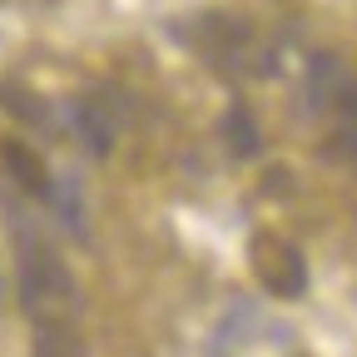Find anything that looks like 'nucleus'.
<instances>
[{
	"instance_id": "f257e3e1",
	"label": "nucleus",
	"mask_w": 357,
	"mask_h": 357,
	"mask_svg": "<svg viewBox=\"0 0 357 357\" xmlns=\"http://www.w3.org/2000/svg\"><path fill=\"white\" fill-rule=\"evenodd\" d=\"M20 307L30 312L35 328H75V312H79V288L70 268L30 229L20 234Z\"/></svg>"
},
{
	"instance_id": "f03ea898",
	"label": "nucleus",
	"mask_w": 357,
	"mask_h": 357,
	"mask_svg": "<svg viewBox=\"0 0 357 357\" xmlns=\"http://www.w3.org/2000/svg\"><path fill=\"white\" fill-rule=\"evenodd\" d=\"M178 35H189L199 50L218 65V70H229V75H258L263 60H258V45H253V30L234 15H199L189 30H178Z\"/></svg>"
},
{
	"instance_id": "7ed1b4c3",
	"label": "nucleus",
	"mask_w": 357,
	"mask_h": 357,
	"mask_svg": "<svg viewBox=\"0 0 357 357\" xmlns=\"http://www.w3.org/2000/svg\"><path fill=\"white\" fill-rule=\"evenodd\" d=\"M248 263H253V278L273 298H303L307 293V258H303V248L293 238H283V234H253Z\"/></svg>"
},
{
	"instance_id": "20e7f679",
	"label": "nucleus",
	"mask_w": 357,
	"mask_h": 357,
	"mask_svg": "<svg viewBox=\"0 0 357 357\" xmlns=\"http://www.w3.org/2000/svg\"><path fill=\"white\" fill-rule=\"evenodd\" d=\"M70 124L84 139L89 154H109L119 139V124H124V105L109 95V89H89V95L70 100Z\"/></svg>"
},
{
	"instance_id": "39448f33",
	"label": "nucleus",
	"mask_w": 357,
	"mask_h": 357,
	"mask_svg": "<svg viewBox=\"0 0 357 357\" xmlns=\"http://www.w3.org/2000/svg\"><path fill=\"white\" fill-rule=\"evenodd\" d=\"M352 79V70L337 60V55H312L307 60V109L312 114H323L333 100H337V89Z\"/></svg>"
},
{
	"instance_id": "423d86ee",
	"label": "nucleus",
	"mask_w": 357,
	"mask_h": 357,
	"mask_svg": "<svg viewBox=\"0 0 357 357\" xmlns=\"http://www.w3.org/2000/svg\"><path fill=\"white\" fill-rule=\"evenodd\" d=\"M0 159H6L10 178H15V184H20L25 194L45 199V189H50V169H45V159H40L25 139H6V144H0Z\"/></svg>"
},
{
	"instance_id": "0eeeda50",
	"label": "nucleus",
	"mask_w": 357,
	"mask_h": 357,
	"mask_svg": "<svg viewBox=\"0 0 357 357\" xmlns=\"http://www.w3.org/2000/svg\"><path fill=\"white\" fill-rule=\"evenodd\" d=\"M45 199L55 204V213H60V223L75 234V238H84V204H79V184L70 174H50V189H45Z\"/></svg>"
},
{
	"instance_id": "6e6552de",
	"label": "nucleus",
	"mask_w": 357,
	"mask_h": 357,
	"mask_svg": "<svg viewBox=\"0 0 357 357\" xmlns=\"http://www.w3.org/2000/svg\"><path fill=\"white\" fill-rule=\"evenodd\" d=\"M223 139H229V149L238 159H253L263 149V134H258V124H253V114L243 105H234L229 114H223Z\"/></svg>"
},
{
	"instance_id": "1a4fd4ad",
	"label": "nucleus",
	"mask_w": 357,
	"mask_h": 357,
	"mask_svg": "<svg viewBox=\"0 0 357 357\" xmlns=\"http://www.w3.org/2000/svg\"><path fill=\"white\" fill-rule=\"evenodd\" d=\"M0 105H6V114H15V119H25V124H45L50 114H45V105H40V95L35 89H25V84H15V79H6L0 84Z\"/></svg>"
},
{
	"instance_id": "9d476101",
	"label": "nucleus",
	"mask_w": 357,
	"mask_h": 357,
	"mask_svg": "<svg viewBox=\"0 0 357 357\" xmlns=\"http://www.w3.org/2000/svg\"><path fill=\"white\" fill-rule=\"evenodd\" d=\"M333 109V119H337V134H342V144H347V154L357 159V75L337 89V100L328 105Z\"/></svg>"
}]
</instances>
